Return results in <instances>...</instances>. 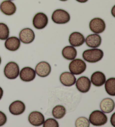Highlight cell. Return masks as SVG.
Wrapping results in <instances>:
<instances>
[{"label":"cell","instance_id":"1","mask_svg":"<svg viewBox=\"0 0 115 127\" xmlns=\"http://www.w3.org/2000/svg\"><path fill=\"white\" fill-rule=\"evenodd\" d=\"M103 55V52L101 49L94 48L85 50L83 53V58L86 62L96 63L102 59Z\"/></svg>","mask_w":115,"mask_h":127},{"label":"cell","instance_id":"2","mask_svg":"<svg viewBox=\"0 0 115 127\" xmlns=\"http://www.w3.org/2000/svg\"><path fill=\"white\" fill-rule=\"evenodd\" d=\"M107 117L103 111L94 110L90 114L89 121L94 126H102L107 123Z\"/></svg>","mask_w":115,"mask_h":127},{"label":"cell","instance_id":"3","mask_svg":"<svg viewBox=\"0 0 115 127\" xmlns=\"http://www.w3.org/2000/svg\"><path fill=\"white\" fill-rule=\"evenodd\" d=\"M52 20L57 24H65L70 20V15L66 11L62 9H57L53 12Z\"/></svg>","mask_w":115,"mask_h":127},{"label":"cell","instance_id":"4","mask_svg":"<svg viewBox=\"0 0 115 127\" xmlns=\"http://www.w3.org/2000/svg\"><path fill=\"white\" fill-rule=\"evenodd\" d=\"M87 68V64L81 59H74L69 64V69L71 73L75 75H79L83 73Z\"/></svg>","mask_w":115,"mask_h":127},{"label":"cell","instance_id":"5","mask_svg":"<svg viewBox=\"0 0 115 127\" xmlns=\"http://www.w3.org/2000/svg\"><path fill=\"white\" fill-rule=\"evenodd\" d=\"M19 67L14 62H8L4 68V74L9 80H14L19 75Z\"/></svg>","mask_w":115,"mask_h":127},{"label":"cell","instance_id":"6","mask_svg":"<svg viewBox=\"0 0 115 127\" xmlns=\"http://www.w3.org/2000/svg\"><path fill=\"white\" fill-rule=\"evenodd\" d=\"M48 19L47 15L43 12H38L34 15L33 19V24L35 29L41 30L47 27Z\"/></svg>","mask_w":115,"mask_h":127},{"label":"cell","instance_id":"7","mask_svg":"<svg viewBox=\"0 0 115 127\" xmlns=\"http://www.w3.org/2000/svg\"><path fill=\"white\" fill-rule=\"evenodd\" d=\"M106 24L103 19L99 17L93 19L89 23L90 30L95 34H100L106 29Z\"/></svg>","mask_w":115,"mask_h":127},{"label":"cell","instance_id":"8","mask_svg":"<svg viewBox=\"0 0 115 127\" xmlns=\"http://www.w3.org/2000/svg\"><path fill=\"white\" fill-rule=\"evenodd\" d=\"M35 34L32 29L25 28L21 30L19 33V39L24 44H30L34 40Z\"/></svg>","mask_w":115,"mask_h":127},{"label":"cell","instance_id":"9","mask_svg":"<svg viewBox=\"0 0 115 127\" xmlns=\"http://www.w3.org/2000/svg\"><path fill=\"white\" fill-rule=\"evenodd\" d=\"M35 73L38 76L41 77H46L50 74L51 72V67L47 62H39L35 67Z\"/></svg>","mask_w":115,"mask_h":127},{"label":"cell","instance_id":"10","mask_svg":"<svg viewBox=\"0 0 115 127\" xmlns=\"http://www.w3.org/2000/svg\"><path fill=\"white\" fill-rule=\"evenodd\" d=\"M76 87L81 93H87L91 87V82L89 78L86 76H81L76 81Z\"/></svg>","mask_w":115,"mask_h":127},{"label":"cell","instance_id":"11","mask_svg":"<svg viewBox=\"0 0 115 127\" xmlns=\"http://www.w3.org/2000/svg\"><path fill=\"white\" fill-rule=\"evenodd\" d=\"M28 120L33 126H41L45 122V117L42 113L38 111H34L29 115Z\"/></svg>","mask_w":115,"mask_h":127},{"label":"cell","instance_id":"12","mask_svg":"<svg viewBox=\"0 0 115 127\" xmlns=\"http://www.w3.org/2000/svg\"><path fill=\"white\" fill-rule=\"evenodd\" d=\"M0 10L3 14L11 16L16 12V6L14 3L10 0H5L0 5Z\"/></svg>","mask_w":115,"mask_h":127},{"label":"cell","instance_id":"13","mask_svg":"<svg viewBox=\"0 0 115 127\" xmlns=\"http://www.w3.org/2000/svg\"><path fill=\"white\" fill-rule=\"evenodd\" d=\"M20 79L24 82H30L34 80L36 76V73L34 69L30 67H25L19 72Z\"/></svg>","mask_w":115,"mask_h":127},{"label":"cell","instance_id":"14","mask_svg":"<svg viewBox=\"0 0 115 127\" xmlns=\"http://www.w3.org/2000/svg\"><path fill=\"white\" fill-rule=\"evenodd\" d=\"M9 111L14 115H21L25 111V105L21 101H15L10 104Z\"/></svg>","mask_w":115,"mask_h":127},{"label":"cell","instance_id":"15","mask_svg":"<svg viewBox=\"0 0 115 127\" xmlns=\"http://www.w3.org/2000/svg\"><path fill=\"white\" fill-rule=\"evenodd\" d=\"M69 43L72 47H78L82 45L85 42V38L79 32H73L69 36Z\"/></svg>","mask_w":115,"mask_h":127},{"label":"cell","instance_id":"16","mask_svg":"<svg viewBox=\"0 0 115 127\" xmlns=\"http://www.w3.org/2000/svg\"><path fill=\"white\" fill-rule=\"evenodd\" d=\"M59 80L62 84L65 86H71L75 84L76 78L71 72H65L61 73L59 77Z\"/></svg>","mask_w":115,"mask_h":127},{"label":"cell","instance_id":"17","mask_svg":"<svg viewBox=\"0 0 115 127\" xmlns=\"http://www.w3.org/2000/svg\"><path fill=\"white\" fill-rule=\"evenodd\" d=\"M86 44L92 48H97L101 45L102 38L98 34H90L85 39Z\"/></svg>","mask_w":115,"mask_h":127},{"label":"cell","instance_id":"18","mask_svg":"<svg viewBox=\"0 0 115 127\" xmlns=\"http://www.w3.org/2000/svg\"><path fill=\"white\" fill-rule=\"evenodd\" d=\"M20 40L16 36H11L6 39L5 46L6 49L10 51H16L20 47Z\"/></svg>","mask_w":115,"mask_h":127},{"label":"cell","instance_id":"19","mask_svg":"<svg viewBox=\"0 0 115 127\" xmlns=\"http://www.w3.org/2000/svg\"><path fill=\"white\" fill-rule=\"evenodd\" d=\"M91 82L95 86L100 87L105 84L106 81V76L103 72L96 71L94 72L91 76Z\"/></svg>","mask_w":115,"mask_h":127},{"label":"cell","instance_id":"20","mask_svg":"<svg viewBox=\"0 0 115 127\" xmlns=\"http://www.w3.org/2000/svg\"><path fill=\"white\" fill-rule=\"evenodd\" d=\"M100 108L102 111L105 113H110L114 110L115 102L112 98H105L100 104Z\"/></svg>","mask_w":115,"mask_h":127},{"label":"cell","instance_id":"21","mask_svg":"<svg viewBox=\"0 0 115 127\" xmlns=\"http://www.w3.org/2000/svg\"><path fill=\"white\" fill-rule=\"evenodd\" d=\"M62 55L67 60H73L77 56V51L72 46H66L62 49Z\"/></svg>","mask_w":115,"mask_h":127},{"label":"cell","instance_id":"22","mask_svg":"<svg viewBox=\"0 0 115 127\" xmlns=\"http://www.w3.org/2000/svg\"><path fill=\"white\" fill-rule=\"evenodd\" d=\"M105 90L107 93L111 96H115V78L112 77L106 81Z\"/></svg>","mask_w":115,"mask_h":127},{"label":"cell","instance_id":"23","mask_svg":"<svg viewBox=\"0 0 115 127\" xmlns=\"http://www.w3.org/2000/svg\"><path fill=\"white\" fill-rule=\"evenodd\" d=\"M52 115L56 119H61L66 115V108L62 105H57L52 109Z\"/></svg>","mask_w":115,"mask_h":127},{"label":"cell","instance_id":"24","mask_svg":"<svg viewBox=\"0 0 115 127\" xmlns=\"http://www.w3.org/2000/svg\"><path fill=\"white\" fill-rule=\"evenodd\" d=\"M10 30L8 26L3 23H0V40H4L9 36Z\"/></svg>","mask_w":115,"mask_h":127},{"label":"cell","instance_id":"25","mask_svg":"<svg viewBox=\"0 0 115 127\" xmlns=\"http://www.w3.org/2000/svg\"><path fill=\"white\" fill-rule=\"evenodd\" d=\"M75 126L76 127H89L90 126V122L87 118L80 117L76 120Z\"/></svg>","mask_w":115,"mask_h":127},{"label":"cell","instance_id":"26","mask_svg":"<svg viewBox=\"0 0 115 127\" xmlns=\"http://www.w3.org/2000/svg\"><path fill=\"white\" fill-rule=\"evenodd\" d=\"M43 126V127H58L59 124L56 119L49 118L45 121Z\"/></svg>","mask_w":115,"mask_h":127},{"label":"cell","instance_id":"27","mask_svg":"<svg viewBox=\"0 0 115 127\" xmlns=\"http://www.w3.org/2000/svg\"><path fill=\"white\" fill-rule=\"evenodd\" d=\"M7 117L5 113L0 111V127L3 126L7 122Z\"/></svg>","mask_w":115,"mask_h":127},{"label":"cell","instance_id":"28","mask_svg":"<svg viewBox=\"0 0 115 127\" xmlns=\"http://www.w3.org/2000/svg\"><path fill=\"white\" fill-rule=\"evenodd\" d=\"M115 113H114L113 114V115L112 116L111 118V123L112 125L114 127L115 126Z\"/></svg>","mask_w":115,"mask_h":127},{"label":"cell","instance_id":"29","mask_svg":"<svg viewBox=\"0 0 115 127\" xmlns=\"http://www.w3.org/2000/svg\"><path fill=\"white\" fill-rule=\"evenodd\" d=\"M3 89L1 88V87H0V100L2 97L3 96Z\"/></svg>","mask_w":115,"mask_h":127},{"label":"cell","instance_id":"30","mask_svg":"<svg viewBox=\"0 0 115 127\" xmlns=\"http://www.w3.org/2000/svg\"><path fill=\"white\" fill-rule=\"evenodd\" d=\"M76 1L79 2L80 3H85L88 1V0H76Z\"/></svg>","mask_w":115,"mask_h":127},{"label":"cell","instance_id":"31","mask_svg":"<svg viewBox=\"0 0 115 127\" xmlns=\"http://www.w3.org/2000/svg\"><path fill=\"white\" fill-rule=\"evenodd\" d=\"M1 57H0V64H1Z\"/></svg>","mask_w":115,"mask_h":127},{"label":"cell","instance_id":"32","mask_svg":"<svg viewBox=\"0 0 115 127\" xmlns=\"http://www.w3.org/2000/svg\"><path fill=\"white\" fill-rule=\"evenodd\" d=\"M59 1H67V0H59Z\"/></svg>","mask_w":115,"mask_h":127},{"label":"cell","instance_id":"33","mask_svg":"<svg viewBox=\"0 0 115 127\" xmlns=\"http://www.w3.org/2000/svg\"><path fill=\"white\" fill-rule=\"evenodd\" d=\"M10 1H13V0H10Z\"/></svg>","mask_w":115,"mask_h":127}]
</instances>
